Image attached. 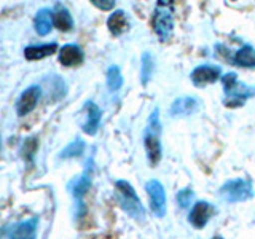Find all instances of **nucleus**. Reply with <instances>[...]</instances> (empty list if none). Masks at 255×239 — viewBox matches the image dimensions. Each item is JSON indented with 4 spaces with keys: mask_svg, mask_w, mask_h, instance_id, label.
Returning a JSON list of instances; mask_svg holds the SVG:
<instances>
[{
    "mask_svg": "<svg viewBox=\"0 0 255 239\" xmlns=\"http://www.w3.org/2000/svg\"><path fill=\"white\" fill-rule=\"evenodd\" d=\"M161 131L163 126L159 121V109H155L150 115L145 131H143V147L147 151L148 163L156 166L163 158V145H161Z\"/></svg>",
    "mask_w": 255,
    "mask_h": 239,
    "instance_id": "f257e3e1",
    "label": "nucleus"
},
{
    "mask_svg": "<svg viewBox=\"0 0 255 239\" xmlns=\"http://www.w3.org/2000/svg\"><path fill=\"white\" fill-rule=\"evenodd\" d=\"M223 90H225V98H223V104L227 107H241L244 106V102L255 96V86H249L246 83L238 82V75L235 72H228L222 78Z\"/></svg>",
    "mask_w": 255,
    "mask_h": 239,
    "instance_id": "f03ea898",
    "label": "nucleus"
},
{
    "mask_svg": "<svg viewBox=\"0 0 255 239\" xmlns=\"http://www.w3.org/2000/svg\"><path fill=\"white\" fill-rule=\"evenodd\" d=\"M115 195L118 199V204L122 209L129 214L132 219L142 220L145 219V209H143L139 195L135 193L134 187L128 180H117L115 182Z\"/></svg>",
    "mask_w": 255,
    "mask_h": 239,
    "instance_id": "7ed1b4c3",
    "label": "nucleus"
},
{
    "mask_svg": "<svg viewBox=\"0 0 255 239\" xmlns=\"http://www.w3.org/2000/svg\"><path fill=\"white\" fill-rule=\"evenodd\" d=\"M151 26L155 34L161 42H167L172 37L174 30V3L159 0L155 5L153 16H151Z\"/></svg>",
    "mask_w": 255,
    "mask_h": 239,
    "instance_id": "20e7f679",
    "label": "nucleus"
},
{
    "mask_svg": "<svg viewBox=\"0 0 255 239\" xmlns=\"http://www.w3.org/2000/svg\"><path fill=\"white\" fill-rule=\"evenodd\" d=\"M219 195L227 203H243L254 196L252 182L247 179L227 180L219 190Z\"/></svg>",
    "mask_w": 255,
    "mask_h": 239,
    "instance_id": "39448f33",
    "label": "nucleus"
},
{
    "mask_svg": "<svg viewBox=\"0 0 255 239\" xmlns=\"http://www.w3.org/2000/svg\"><path fill=\"white\" fill-rule=\"evenodd\" d=\"M91 179H93V167L91 163H86V169L83 171V174L77 177L74 182L70 183V193L75 199V207H77V217L82 219L83 215L86 214V207L83 203V198L88 193V190L91 188Z\"/></svg>",
    "mask_w": 255,
    "mask_h": 239,
    "instance_id": "423d86ee",
    "label": "nucleus"
},
{
    "mask_svg": "<svg viewBox=\"0 0 255 239\" xmlns=\"http://www.w3.org/2000/svg\"><path fill=\"white\" fill-rule=\"evenodd\" d=\"M38 228V217H30L18 223L3 227L2 239H35Z\"/></svg>",
    "mask_w": 255,
    "mask_h": 239,
    "instance_id": "0eeeda50",
    "label": "nucleus"
},
{
    "mask_svg": "<svg viewBox=\"0 0 255 239\" xmlns=\"http://www.w3.org/2000/svg\"><path fill=\"white\" fill-rule=\"evenodd\" d=\"M145 190L148 193L150 199V209L156 217H164L166 215V190L163 187V183L151 179L145 183Z\"/></svg>",
    "mask_w": 255,
    "mask_h": 239,
    "instance_id": "6e6552de",
    "label": "nucleus"
},
{
    "mask_svg": "<svg viewBox=\"0 0 255 239\" xmlns=\"http://www.w3.org/2000/svg\"><path fill=\"white\" fill-rule=\"evenodd\" d=\"M40 98H42V88L38 85H30L21 93L18 101H16V114L19 117L29 115L37 107Z\"/></svg>",
    "mask_w": 255,
    "mask_h": 239,
    "instance_id": "1a4fd4ad",
    "label": "nucleus"
},
{
    "mask_svg": "<svg viewBox=\"0 0 255 239\" xmlns=\"http://www.w3.org/2000/svg\"><path fill=\"white\" fill-rule=\"evenodd\" d=\"M220 77H222V69L219 66H212V64H203V66L195 67L190 75L195 86H206L215 83Z\"/></svg>",
    "mask_w": 255,
    "mask_h": 239,
    "instance_id": "9d476101",
    "label": "nucleus"
},
{
    "mask_svg": "<svg viewBox=\"0 0 255 239\" xmlns=\"http://www.w3.org/2000/svg\"><path fill=\"white\" fill-rule=\"evenodd\" d=\"M214 206L207 201H198L193 207H191V212L188 215V222L193 225L195 228H204L207 225V222L212 217L214 214Z\"/></svg>",
    "mask_w": 255,
    "mask_h": 239,
    "instance_id": "9b49d317",
    "label": "nucleus"
},
{
    "mask_svg": "<svg viewBox=\"0 0 255 239\" xmlns=\"http://www.w3.org/2000/svg\"><path fill=\"white\" fill-rule=\"evenodd\" d=\"M85 112H86V121L82 124V129L88 135H94L101 126L102 110L98 107L96 102L88 101V102H85Z\"/></svg>",
    "mask_w": 255,
    "mask_h": 239,
    "instance_id": "f8f14e48",
    "label": "nucleus"
},
{
    "mask_svg": "<svg viewBox=\"0 0 255 239\" xmlns=\"http://www.w3.org/2000/svg\"><path fill=\"white\" fill-rule=\"evenodd\" d=\"M85 54L82 48L75 43H67L61 48L59 51V62L64 67H77L83 62Z\"/></svg>",
    "mask_w": 255,
    "mask_h": 239,
    "instance_id": "ddd939ff",
    "label": "nucleus"
},
{
    "mask_svg": "<svg viewBox=\"0 0 255 239\" xmlns=\"http://www.w3.org/2000/svg\"><path fill=\"white\" fill-rule=\"evenodd\" d=\"M199 109V99L195 96H183L177 98L171 106V115L174 117H185L191 115Z\"/></svg>",
    "mask_w": 255,
    "mask_h": 239,
    "instance_id": "4468645a",
    "label": "nucleus"
},
{
    "mask_svg": "<svg viewBox=\"0 0 255 239\" xmlns=\"http://www.w3.org/2000/svg\"><path fill=\"white\" fill-rule=\"evenodd\" d=\"M58 51V43H43V45H30L24 48V58L27 61H40Z\"/></svg>",
    "mask_w": 255,
    "mask_h": 239,
    "instance_id": "2eb2a0df",
    "label": "nucleus"
},
{
    "mask_svg": "<svg viewBox=\"0 0 255 239\" xmlns=\"http://www.w3.org/2000/svg\"><path fill=\"white\" fill-rule=\"evenodd\" d=\"M53 19L54 27L61 32H69L74 29V18H72L70 11L62 3H56L53 8Z\"/></svg>",
    "mask_w": 255,
    "mask_h": 239,
    "instance_id": "dca6fc26",
    "label": "nucleus"
},
{
    "mask_svg": "<svg viewBox=\"0 0 255 239\" xmlns=\"http://www.w3.org/2000/svg\"><path fill=\"white\" fill-rule=\"evenodd\" d=\"M107 27L110 30L112 35L120 37L122 34H125L126 30H129V19L123 10H115L109 16L107 19Z\"/></svg>",
    "mask_w": 255,
    "mask_h": 239,
    "instance_id": "f3484780",
    "label": "nucleus"
},
{
    "mask_svg": "<svg viewBox=\"0 0 255 239\" xmlns=\"http://www.w3.org/2000/svg\"><path fill=\"white\" fill-rule=\"evenodd\" d=\"M34 26H35V32L40 37H46L54 26L53 10H50V8H42V10H38L35 14Z\"/></svg>",
    "mask_w": 255,
    "mask_h": 239,
    "instance_id": "a211bd4d",
    "label": "nucleus"
},
{
    "mask_svg": "<svg viewBox=\"0 0 255 239\" xmlns=\"http://www.w3.org/2000/svg\"><path fill=\"white\" fill-rule=\"evenodd\" d=\"M231 62L238 67L255 69V48L252 45H244L235 53Z\"/></svg>",
    "mask_w": 255,
    "mask_h": 239,
    "instance_id": "6ab92c4d",
    "label": "nucleus"
},
{
    "mask_svg": "<svg viewBox=\"0 0 255 239\" xmlns=\"http://www.w3.org/2000/svg\"><path fill=\"white\" fill-rule=\"evenodd\" d=\"M153 69H155V61L151 58V54L145 51L142 54V66H140V83L143 86H147L148 82L153 75Z\"/></svg>",
    "mask_w": 255,
    "mask_h": 239,
    "instance_id": "aec40b11",
    "label": "nucleus"
},
{
    "mask_svg": "<svg viewBox=\"0 0 255 239\" xmlns=\"http://www.w3.org/2000/svg\"><path fill=\"white\" fill-rule=\"evenodd\" d=\"M106 82H107V88H109L110 91H118L120 88L123 86V75H122V70H120V67L115 66V64L107 69Z\"/></svg>",
    "mask_w": 255,
    "mask_h": 239,
    "instance_id": "412c9836",
    "label": "nucleus"
},
{
    "mask_svg": "<svg viewBox=\"0 0 255 239\" xmlns=\"http://www.w3.org/2000/svg\"><path fill=\"white\" fill-rule=\"evenodd\" d=\"M85 148H86V143H85L82 139H77V140H74V142H70L69 145L61 151V153H59V158H61V159L77 158V156H80V155H83Z\"/></svg>",
    "mask_w": 255,
    "mask_h": 239,
    "instance_id": "4be33fe9",
    "label": "nucleus"
},
{
    "mask_svg": "<svg viewBox=\"0 0 255 239\" xmlns=\"http://www.w3.org/2000/svg\"><path fill=\"white\" fill-rule=\"evenodd\" d=\"M38 148V142L35 137H29L24 140L22 143V148H21V155L27 159V161H32L34 159V155H35V151Z\"/></svg>",
    "mask_w": 255,
    "mask_h": 239,
    "instance_id": "5701e85b",
    "label": "nucleus"
},
{
    "mask_svg": "<svg viewBox=\"0 0 255 239\" xmlns=\"http://www.w3.org/2000/svg\"><path fill=\"white\" fill-rule=\"evenodd\" d=\"M191 198H193V190H191V188H183V190L179 191L177 196H175V199H177V203H179V206L182 207V209H185V207L190 206Z\"/></svg>",
    "mask_w": 255,
    "mask_h": 239,
    "instance_id": "b1692460",
    "label": "nucleus"
},
{
    "mask_svg": "<svg viewBox=\"0 0 255 239\" xmlns=\"http://www.w3.org/2000/svg\"><path fill=\"white\" fill-rule=\"evenodd\" d=\"M91 3L102 11H110L115 8V2H112V0H93Z\"/></svg>",
    "mask_w": 255,
    "mask_h": 239,
    "instance_id": "393cba45",
    "label": "nucleus"
},
{
    "mask_svg": "<svg viewBox=\"0 0 255 239\" xmlns=\"http://www.w3.org/2000/svg\"><path fill=\"white\" fill-rule=\"evenodd\" d=\"M212 239H223V238H222V236H214Z\"/></svg>",
    "mask_w": 255,
    "mask_h": 239,
    "instance_id": "a878e982",
    "label": "nucleus"
}]
</instances>
